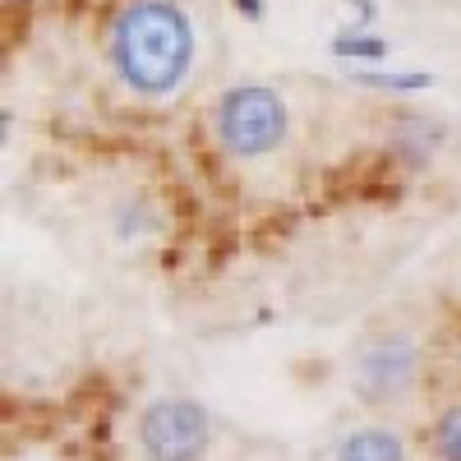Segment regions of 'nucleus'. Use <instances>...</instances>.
Segmentation results:
<instances>
[{
	"mask_svg": "<svg viewBox=\"0 0 461 461\" xmlns=\"http://www.w3.org/2000/svg\"><path fill=\"white\" fill-rule=\"evenodd\" d=\"M208 134L230 162H267L291 143V102L273 84H230L208 111Z\"/></svg>",
	"mask_w": 461,
	"mask_h": 461,
	"instance_id": "nucleus-3",
	"label": "nucleus"
},
{
	"mask_svg": "<svg viewBox=\"0 0 461 461\" xmlns=\"http://www.w3.org/2000/svg\"><path fill=\"white\" fill-rule=\"evenodd\" d=\"M14 461H65V456H56V452H23V456H14Z\"/></svg>",
	"mask_w": 461,
	"mask_h": 461,
	"instance_id": "nucleus-7",
	"label": "nucleus"
},
{
	"mask_svg": "<svg viewBox=\"0 0 461 461\" xmlns=\"http://www.w3.org/2000/svg\"><path fill=\"white\" fill-rule=\"evenodd\" d=\"M425 443H429V456L434 461H461V393L434 411Z\"/></svg>",
	"mask_w": 461,
	"mask_h": 461,
	"instance_id": "nucleus-6",
	"label": "nucleus"
},
{
	"mask_svg": "<svg viewBox=\"0 0 461 461\" xmlns=\"http://www.w3.org/2000/svg\"><path fill=\"white\" fill-rule=\"evenodd\" d=\"M456 300H461V277H456Z\"/></svg>",
	"mask_w": 461,
	"mask_h": 461,
	"instance_id": "nucleus-8",
	"label": "nucleus"
},
{
	"mask_svg": "<svg viewBox=\"0 0 461 461\" xmlns=\"http://www.w3.org/2000/svg\"><path fill=\"white\" fill-rule=\"evenodd\" d=\"M429 337L420 323L406 319H383L369 323L346 356V388L365 411L402 415L420 402L429 383Z\"/></svg>",
	"mask_w": 461,
	"mask_h": 461,
	"instance_id": "nucleus-2",
	"label": "nucleus"
},
{
	"mask_svg": "<svg viewBox=\"0 0 461 461\" xmlns=\"http://www.w3.org/2000/svg\"><path fill=\"white\" fill-rule=\"evenodd\" d=\"M199 60V28L180 0H125L106 28V65L134 102H171Z\"/></svg>",
	"mask_w": 461,
	"mask_h": 461,
	"instance_id": "nucleus-1",
	"label": "nucleus"
},
{
	"mask_svg": "<svg viewBox=\"0 0 461 461\" xmlns=\"http://www.w3.org/2000/svg\"><path fill=\"white\" fill-rule=\"evenodd\" d=\"M411 452H415V443L397 415L365 411L346 429H337L328 461H411Z\"/></svg>",
	"mask_w": 461,
	"mask_h": 461,
	"instance_id": "nucleus-5",
	"label": "nucleus"
},
{
	"mask_svg": "<svg viewBox=\"0 0 461 461\" xmlns=\"http://www.w3.org/2000/svg\"><path fill=\"white\" fill-rule=\"evenodd\" d=\"M130 443L139 461H208L217 447V415L194 393L162 388L139 402Z\"/></svg>",
	"mask_w": 461,
	"mask_h": 461,
	"instance_id": "nucleus-4",
	"label": "nucleus"
}]
</instances>
